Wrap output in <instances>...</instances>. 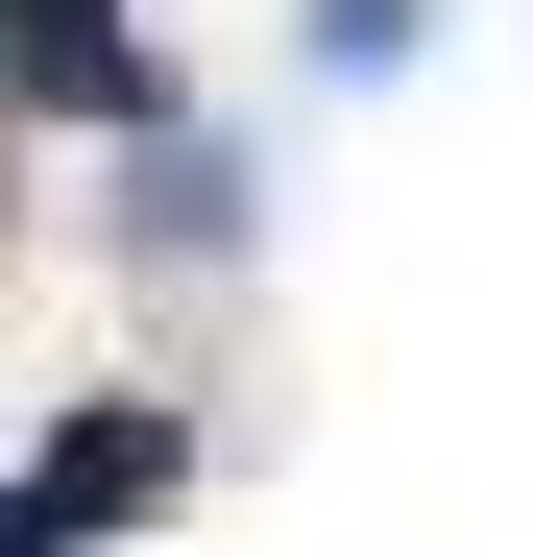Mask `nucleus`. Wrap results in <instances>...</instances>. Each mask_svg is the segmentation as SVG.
<instances>
[{
    "instance_id": "nucleus-1",
    "label": "nucleus",
    "mask_w": 533,
    "mask_h": 557,
    "mask_svg": "<svg viewBox=\"0 0 533 557\" xmlns=\"http://www.w3.org/2000/svg\"><path fill=\"white\" fill-rule=\"evenodd\" d=\"M122 509H170V412H146V388H73L49 460H25V533H0V557H73V533H122Z\"/></svg>"
},
{
    "instance_id": "nucleus-2",
    "label": "nucleus",
    "mask_w": 533,
    "mask_h": 557,
    "mask_svg": "<svg viewBox=\"0 0 533 557\" xmlns=\"http://www.w3.org/2000/svg\"><path fill=\"white\" fill-rule=\"evenodd\" d=\"M25 98H49V122H146V49H122V0H25Z\"/></svg>"
}]
</instances>
